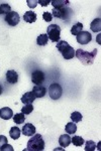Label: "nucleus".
Instances as JSON below:
<instances>
[{
	"mask_svg": "<svg viewBox=\"0 0 101 151\" xmlns=\"http://www.w3.org/2000/svg\"><path fill=\"white\" fill-rule=\"evenodd\" d=\"M97 52L98 50H96V48L91 52H85L84 50L79 48V50H77L75 52V55L77 57V58L80 60L81 63H82L83 65H92L93 63H94V60H95L96 55H97Z\"/></svg>",
	"mask_w": 101,
	"mask_h": 151,
	"instance_id": "nucleus-1",
	"label": "nucleus"
},
{
	"mask_svg": "<svg viewBox=\"0 0 101 151\" xmlns=\"http://www.w3.org/2000/svg\"><path fill=\"white\" fill-rule=\"evenodd\" d=\"M45 149V141L41 134H34L28 140L26 151H41Z\"/></svg>",
	"mask_w": 101,
	"mask_h": 151,
	"instance_id": "nucleus-2",
	"label": "nucleus"
},
{
	"mask_svg": "<svg viewBox=\"0 0 101 151\" xmlns=\"http://www.w3.org/2000/svg\"><path fill=\"white\" fill-rule=\"evenodd\" d=\"M57 50L61 52L65 60H71L75 57V50L65 40H59L57 42Z\"/></svg>",
	"mask_w": 101,
	"mask_h": 151,
	"instance_id": "nucleus-3",
	"label": "nucleus"
},
{
	"mask_svg": "<svg viewBox=\"0 0 101 151\" xmlns=\"http://www.w3.org/2000/svg\"><path fill=\"white\" fill-rule=\"evenodd\" d=\"M47 35L53 42H58L61 37V27L57 24H51L47 28Z\"/></svg>",
	"mask_w": 101,
	"mask_h": 151,
	"instance_id": "nucleus-4",
	"label": "nucleus"
},
{
	"mask_svg": "<svg viewBox=\"0 0 101 151\" xmlns=\"http://www.w3.org/2000/svg\"><path fill=\"white\" fill-rule=\"evenodd\" d=\"M71 13H72V10L70 8H68V7H64V8H53V10H52V15L55 16L57 18L63 19V20L70 17Z\"/></svg>",
	"mask_w": 101,
	"mask_h": 151,
	"instance_id": "nucleus-5",
	"label": "nucleus"
},
{
	"mask_svg": "<svg viewBox=\"0 0 101 151\" xmlns=\"http://www.w3.org/2000/svg\"><path fill=\"white\" fill-rule=\"evenodd\" d=\"M62 94H63V88L58 83L51 84V86L49 87V95H50V97L53 100L60 99Z\"/></svg>",
	"mask_w": 101,
	"mask_h": 151,
	"instance_id": "nucleus-6",
	"label": "nucleus"
},
{
	"mask_svg": "<svg viewBox=\"0 0 101 151\" xmlns=\"http://www.w3.org/2000/svg\"><path fill=\"white\" fill-rule=\"evenodd\" d=\"M19 20H20V16L16 11H10L5 16L6 23H8L10 26H16L19 23Z\"/></svg>",
	"mask_w": 101,
	"mask_h": 151,
	"instance_id": "nucleus-7",
	"label": "nucleus"
},
{
	"mask_svg": "<svg viewBox=\"0 0 101 151\" xmlns=\"http://www.w3.org/2000/svg\"><path fill=\"white\" fill-rule=\"evenodd\" d=\"M76 40L80 45H87L92 40V35L89 31H81L78 35H76Z\"/></svg>",
	"mask_w": 101,
	"mask_h": 151,
	"instance_id": "nucleus-8",
	"label": "nucleus"
},
{
	"mask_svg": "<svg viewBox=\"0 0 101 151\" xmlns=\"http://www.w3.org/2000/svg\"><path fill=\"white\" fill-rule=\"evenodd\" d=\"M45 77L46 76L44 74V72L36 70L31 74V82H33V84L36 85H41L45 81Z\"/></svg>",
	"mask_w": 101,
	"mask_h": 151,
	"instance_id": "nucleus-9",
	"label": "nucleus"
},
{
	"mask_svg": "<svg viewBox=\"0 0 101 151\" xmlns=\"http://www.w3.org/2000/svg\"><path fill=\"white\" fill-rule=\"evenodd\" d=\"M6 81L8 84L14 85L18 81V74L13 70H9L6 73Z\"/></svg>",
	"mask_w": 101,
	"mask_h": 151,
	"instance_id": "nucleus-10",
	"label": "nucleus"
},
{
	"mask_svg": "<svg viewBox=\"0 0 101 151\" xmlns=\"http://www.w3.org/2000/svg\"><path fill=\"white\" fill-rule=\"evenodd\" d=\"M33 93L34 94L36 98H43L47 93V89L41 85H36L33 90Z\"/></svg>",
	"mask_w": 101,
	"mask_h": 151,
	"instance_id": "nucleus-11",
	"label": "nucleus"
},
{
	"mask_svg": "<svg viewBox=\"0 0 101 151\" xmlns=\"http://www.w3.org/2000/svg\"><path fill=\"white\" fill-rule=\"evenodd\" d=\"M0 117L3 120H9L13 117V112L8 107H4V108L0 109Z\"/></svg>",
	"mask_w": 101,
	"mask_h": 151,
	"instance_id": "nucleus-12",
	"label": "nucleus"
},
{
	"mask_svg": "<svg viewBox=\"0 0 101 151\" xmlns=\"http://www.w3.org/2000/svg\"><path fill=\"white\" fill-rule=\"evenodd\" d=\"M36 133V127L31 123L24 124L23 128V134L24 136H33Z\"/></svg>",
	"mask_w": 101,
	"mask_h": 151,
	"instance_id": "nucleus-13",
	"label": "nucleus"
},
{
	"mask_svg": "<svg viewBox=\"0 0 101 151\" xmlns=\"http://www.w3.org/2000/svg\"><path fill=\"white\" fill-rule=\"evenodd\" d=\"M71 143V137L69 136V134H63V135L60 136L59 138V144H60L61 147H68Z\"/></svg>",
	"mask_w": 101,
	"mask_h": 151,
	"instance_id": "nucleus-14",
	"label": "nucleus"
},
{
	"mask_svg": "<svg viewBox=\"0 0 101 151\" xmlns=\"http://www.w3.org/2000/svg\"><path fill=\"white\" fill-rule=\"evenodd\" d=\"M36 100V96L33 92H28L21 97V102L25 105V104H31L33 103V101Z\"/></svg>",
	"mask_w": 101,
	"mask_h": 151,
	"instance_id": "nucleus-15",
	"label": "nucleus"
},
{
	"mask_svg": "<svg viewBox=\"0 0 101 151\" xmlns=\"http://www.w3.org/2000/svg\"><path fill=\"white\" fill-rule=\"evenodd\" d=\"M23 19L28 23H33L36 20V14L33 11H26L23 14Z\"/></svg>",
	"mask_w": 101,
	"mask_h": 151,
	"instance_id": "nucleus-16",
	"label": "nucleus"
},
{
	"mask_svg": "<svg viewBox=\"0 0 101 151\" xmlns=\"http://www.w3.org/2000/svg\"><path fill=\"white\" fill-rule=\"evenodd\" d=\"M51 3L53 4L54 8H64L69 5L70 1L68 0H52Z\"/></svg>",
	"mask_w": 101,
	"mask_h": 151,
	"instance_id": "nucleus-17",
	"label": "nucleus"
},
{
	"mask_svg": "<svg viewBox=\"0 0 101 151\" xmlns=\"http://www.w3.org/2000/svg\"><path fill=\"white\" fill-rule=\"evenodd\" d=\"M90 28L93 32H99L101 30V20L100 18H96L91 22L90 24Z\"/></svg>",
	"mask_w": 101,
	"mask_h": 151,
	"instance_id": "nucleus-18",
	"label": "nucleus"
},
{
	"mask_svg": "<svg viewBox=\"0 0 101 151\" xmlns=\"http://www.w3.org/2000/svg\"><path fill=\"white\" fill-rule=\"evenodd\" d=\"M20 129L18 127H16V126H14V127H12L10 129V131H9V135H10V137L12 138L13 140H16L18 139L19 137H20Z\"/></svg>",
	"mask_w": 101,
	"mask_h": 151,
	"instance_id": "nucleus-19",
	"label": "nucleus"
},
{
	"mask_svg": "<svg viewBox=\"0 0 101 151\" xmlns=\"http://www.w3.org/2000/svg\"><path fill=\"white\" fill-rule=\"evenodd\" d=\"M82 29H83V24L81 22H77L74 24L72 26V28H71V33H72L73 35H78L79 33L82 31Z\"/></svg>",
	"mask_w": 101,
	"mask_h": 151,
	"instance_id": "nucleus-20",
	"label": "nucleus"
},
{
	"mask_svg": "<svg viewBox=\"0 0 101 151\" xmlns=\"http://www.w3.org/2000/svg\"><path fill=\"white\" fill-rule=\"evenodd\" d=\"M65 130L68 134H75L76 131H77V126H76V124L74 122L67 123V125H66V127H65Z\"/></svg>",
	"mask_w": 101,
	"mask_h": 151,
	"instance_id": "nucleus-21",
	"label": "nucleus"
},
{
	"mask_svg": "<svg viewBox=\"0 0 101 151\" xmlns=\"http://www.w3.org/2000/svg\"><path fill=\"white\" fill-rule=\"evenodd\" d=\"M12 118H13L14 123H16V124H23L24 123V120H25V116H24V114L23 113L15 114V115H13Z\"/></svg>",
	"mask_w": 101,
	"mask_h": 151,
	"instance_id": "nucleus-22",
	"label": "nucleus"
},
{
	"mask_svg": "<svg viewBox=\"0 0 101 151\" xmlns=\"http://www.w3.org/2000/svg\"><path fill=\"white\" fill-rule=\"evenodd\" d=\"M48 41H49V37L47 35H41L36 38V43L39 45H46L48 43Z\"/></svg>",
	"mask_w": 101,
	"mask_h": 151,
	"instance_id": "nucleus-23",
	"label": "nucleus"
},
{
	"mask_svg": "<svg viewBox=\"0 0 101 151\" xmlns=\"http://www.w3.org/2000/svg\"><path fill=\"white\" fill-rule=\"evenodd\" d=\"M71 142L75 146L79 147V146H82L84 144V139L81 136H74L73 138H71Z\"/></svg>",
	"mask_w": 101,
	"mask_h": 151,
	"instance_id": "nucleus-24",
	"label": "nucleus"
},
{
	"mask_svg": "<svg viewBox=\"0 0 101 151\" xmlns=\"http://www.w3.org/2000/svg\"><path fill=\"white\" fill-rule=\"evenodd\" d=\"M70 117H71V119H72V121L74 123L81 122V120H82V118H83L82 114H81L80 112H73Z\"/></svg>",
	"mask_w": 101,
	"mask_h": 151,
	"instance_id": "nucleus-25",
	"label": "nucleus"
},
{
	"mask_svg": "<svg viewBox=\"0 0 101 151\" xmlns=\"http://www.w3.org/2000/svg\"><path fill=\"white\" fill-rule=\"evenodd\" d=\"M11 11V7L7 3L0 4V14H8Z\"/></svg>",
	"mask_w": 101,
	"mask_h": 151,
	"instance_id": "nucleus-26",
	"label": "nucleus"
},
{
	"mask_svg": "<svg viewBox=\"0 0 101 151\" xmlns=\"http://www.w3.org/2000/svg\"><path fill=\"white\" fill-rule=\"evenodd\" d=\"M33 111V104H25L23 106V108H21V113L24 115H28Z\"/></svg>",
	"mask_w": 101,
	"mask_h": 151,
	"instance_id": "nucleus-27",
	"label": "nucleus"
},
{
	"mask_svg": "<svg viewBox=\"0 0 101 151\" xmlns=\"http://www.w3.org/2000/svg\"><path fill=\"white\" fill-rule=\"evenodd\" d=\"M96 149V143L92 140H88L85 145V151H94Z\"/></svg>",
	"mask_w": 101,
	"mask_h": 151,
	"instance_id": "nucleus-28",
	"label": "nucleus"
},
{
	"mask_svg": "<svg viewBox=\"0 0 101 151\" xmlns=\"http://www.w3.org/2000/svg\"><path fill=\"white\" fill-rule=\"evenodd\" d=\"M43 18L47 22H50V21L53 20V15H52V13H50V12H44Z\"/></svg>",
	"mask_w": 101,
	"mask_h": 151,
	"instance_id": "nucleus-29",
	"label": "nucleus"
},
{
	"mask_svg": "<svg viewBox=\"0 0 101 151\" xmlns=\"http://www.w3.org/2000/svg\"><path fill=\"white\" fill-rule=\"evenodd\" d=\"M26 3H28V7H31V8H34L36 5H38V3H39V0H28L26 1Z\"/></svg>",
	"mask_w": 101,
	"mask_h": 151,
	"instance_id": "nucleus-30",
	"label": "nucleus"
},
{
	"mask_svg": "<svg viewBox=\"0 0 101 151\" xmlns=\"http://www.w3.org/2000/svg\"><path fill=\"white\" fill-rule=\"evenodd\" d=\"M7 143V138L3 135H0V148Z\"/></svg>",
	"mask_w": 101,
	"mask_h": 151,
	"instance_id": "nucleus-31",
	"label": "nucleus"
},
{
	"mask_svg": "<svg viewBox=\"0 0 101 151\" xmlns=\"http://www.w3.org/2000/svg\"><path fill=\"white\" fill-rule=\"evenodd\" d=\"M0 150H1V151H5V150L12 151V150H13V148H12L11 145H9V144H7V143H6V144H4L1 148H0Z\"/></svg>",
	"mask_w": 101,
	"mask_h": 151,
	"instance_id": "nucleus-32",
	"label": "nucleus"
},
{
	"mask_svg": "<svg viewBox=\"0 0 101 151\" xmlns=\"http://www.w3.org/2000/svg\"><path fill=\"white\" fill-rule=\"evenodd\" d=\"M39 3L41 6H48L49 3H51V1L50 0H39Z\"/></svg>",
	"mask_w": 101,
	"mask_h": 151,
	"instance_id": "nucleus-33",
	"label": "nucleus"
},
{
	"mask_svg": "<svg viewBox=\"0 0 101 151\" xmlns=\"http://www.w3.org/2000/svg\"><path fill=\"white\" fill-rule=\"evenodd\" d=\"M1 94H2V87L0 86V95H1Z\"/></svg>",
	"mask_w": 101,
	"mask_h": 151,
	"instance_id": "nucleus-34",
	"label": "nucleus"
}]
</instances>
